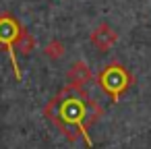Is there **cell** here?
<instances>
[{"label": "cell", "mask_w": 151, "mask_h": 149, "mask_svg": "<svg viewBox=\"0 0 151 149\" xmlns=\"http://www.w3.org/2000/svg\"><path fill=\"white\" fill-rule=\"evenodd\" d=\"M116 31H112L108 25H99L95 31H93V35H91V42L99 48V50H108L114 42H116Z\"/></svg>", "instance_id": "obj_4"}, {"label": "cell", "mask_w": 151, "mask_h": 149, "mask_svg": "<svg viewBox=\"0 0 151 149\" xmlns=\"http://www.w3.org/2000/svg\"><path fill=\"white\" fill-rule=\"evenodd\" d=\"M70 85L75 87H83L89 79H91V73H89V66L85 62H75L73 68H70Z\"/></svg>", "instance_id": "obj_5"}, {"label": "cell", "mask_w": 151, "mask_h": 149, "mask_svg": "<svg viewBox=\"0 0 151 149\" xmlns=\"http://www.w3.org/2000/svg\"><path fill=\"white\" fill-rule=\"evenodd\" d=\"M97 114H99V108L89 99V95L81 87H75V85L64 87L44 108V116L66 139L75 141L77 137H83L87 145H91L87 137V124L93 122Z\"/></svg>", "instance_id": "obj_1"}, {"label": "cell", "mask_w": 151, "mask_h": 149, "mask_svg": "<svg viewBox=\"0 0 151 149\" xmlns=\"http://www.w3.org/2000/svg\"><path fill=\"white\" fill-rule=\"evenodd\" d=\"M99 85L106 93H110L114 99H118V95L126 89L128 85V75L122 66L118 64H110L106 66V71L99 75Z\"/></svg>", "instance_id": "obj_3"}, {"label": "cell", "mask_w": 151, "mask_h": 149, "mask_svg": "<svg viewBox=\"0 0 151 149\" xmlns=\"http://www.w3.org/2000/svg\"><path fill=\"white\" fill-rule=\"evenodd\" d=\"M23 37H25V31H23L19 19L15 15H11V13H2V15H0V46L9 52V58H11L13 73H15L17 81L23 79L21 66H19V58H17V50H19Z\"/></svg>", "instance_id": "obj_2"}]
</instances>
